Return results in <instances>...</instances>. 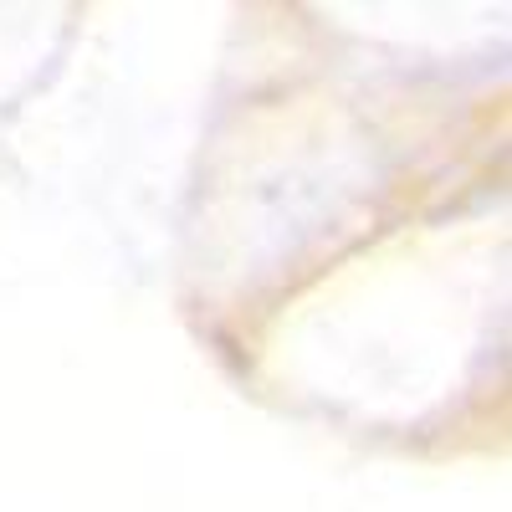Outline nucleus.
<instances>
[]
</instances>
